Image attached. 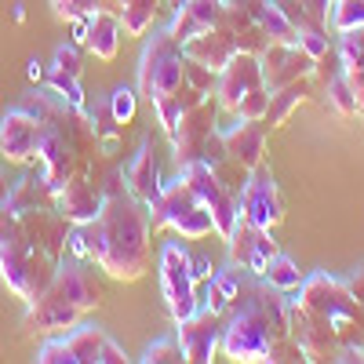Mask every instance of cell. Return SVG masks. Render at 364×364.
<instances>
[{"instance_id": "obj_1", "label": "cell", "mask_w": 364, "mask_h": 364, "mask_svg": "<svg viewBox=\"0 0 364 364\" xmlns=\"http://www.w3.org/2000/svg\"><path fill=\"white\" fill-rule=\"evenodd\" d=\"M70 223L55 204H8L0 208V277L22 299L33 302L58 273L66 255Z\"/></svg>"}, {"instance_id": "obj_2", "label": "cell", "mask_w": 364, "mask_h": 364, "mask_svg": "<svg viewBox=\"0 0 364 364\" xmlns=\"http://www.w3.org/2000/svg\"><path fill=\"white\" fill-rule=\"evenodd\" d=\"M87 255L113 281H139L149 269V208L128 190H113L102 200V211L84 226Z\"/></svg>"}, {"instance_id": "obj_3", "label": "cell", "mask_w": 364, "mask_h": 364, "mask_svg": "<svg viewBox=\"0 0 364 364\" xmlns=\"http://www.w3.org/2000/svg\"><path fill=\"white\" fill-rule=\"evenodd\" d=\"M233 314L223 324V353L230 360H269V350L288 331V306L269 295V288H245L233 302Z\"/></svg>"}, {"instance_id": "obj_4", "label": "cell", "mask_w": 364, "mask_h": 364, "mask_svg": "<svg viewBox=\"0 0 364 364\" xmlns=\"http://www.w3.org/2000/svg\"><path fill=\"white\" fill-rule=\"evenodd\" d=\"M178 87H186V55H182V44L168 29H157L146 41L142 58H139V95L149 99V106H154L175 95Z\"/></svg>"}, {"instance_id": "obj_5", "label": "cell", "mask_w": 364, "mask_h": 364, "mask_svg": "<svg viewBox=\"0 0 364 364\" xmlns=\"http://www.w3.org/2000/svg\"><path fill=\"white\" fill-rule=\"evenodd\" d=\"M149 226H154V233L157 230H175L186 240H200V237H208L211 230H215L208 208L193 197V190L182 178L171 182V186H164L161 197L149 204Z\"/></svg>"}, {"instance_id": "obj_6", "label": "cell", "mask_w": 364, "mask_h": 364, "mask_svg": "<svg viewBox=\"0 0 364 364\" xmlns=\"http://www.w3.org/2000/svg\"><path fill=\"white\" fill-rule=\"evenodd\" d=\"M295 299H299L306 310L321 314V317L331 324V331H336L339 339H346L350 328H364V324H360V302L350 295L346 281H339V277H328V273L302 277Z\"/></svg>"}, {"instance_id": "obj_7", "label": "cell", "mask_w": 364, "mask_h": 364, "mask_svg": "<svg viewBox=\"0 0 364 364\" xmlns=\"http://www.w3.org/2000/svg\"><path fill=\"white\" fill-rule=\"evenodd\" d=\"M161 291L175 324L200 310V288L193 281V255L178 240H168L161 252Z\"/></svg>"}, {"instance_id": "obj_8", "label": "cell", "mask_w": 364, "mask_h": 364, "mask_svg": "<svg viewBox=\"0 0 364 364\" xmlns=\"http://www.w3.org/2000/svg\"><path fill=\"white\" fill-rule=\"evenodd\" d=\"M44 120L37 106L18 99L4 117H0V157L8 164H37V146H41Z\"/></svg>"}, {"instance_id": "obj_9", "label": "cell", "mask_w": 364, "mask_h": 364, "mask_svg": "<svg viewBox=\"0 0 364 364\" xmlns=\"http://www.w3.org/2000/svg\"><path fill=\"white\" fill-rule=\"evenodd\" d=\"M182 182L193 190V197L208 208V215L211 223H215V233L226 240L237 226V215H240V208H237V197L223 186V182L215 178V171L208 168V161H193L182 168Z\"/></svg>"}, {"instance_id": "obj_10", "label": "cell", "mask_w": 364, "mask_h": 364, "mask_svg": "<svg viewBox=\"0 0 364 364\" xmlns=\"http://www.w3.org/2000/svg\"><path fill=\"white\" fill-rule=\"evenodd\" d=\"M215 117H219V99L208 95V99H200L193 109H186L175 120V128L168 132V139H171V154H175L178 171L186 164H193V161H200L208 135L215 132Z\"/></svg>"}, {"instance_id": "obj_11", "label": "cell", "mask_w": 364, "mask_h": 364, "mask_svg": "<svg viewBox=\"0 0 364 364\" xmlns=\"http://www.w3.org/2000/svg\"><path fill=\"white\" fill-rule=\"evenodd\" d=\"M237 208H240V219H248L252 226H262V230H273L284 219V197L266 164L248 171V182L237 197Z\"/></svg>"}, {"instance_id": "obj_12", "label": "cell", "mask_w": 364, "mask_h": 364, "mask_svg": "<svg viewBox=\"0 0 364 364\" xmlns=\"http://www.w3.org/2000/svg\"><path fill=\"white\" fill-rule=\"evenodd\" d=\"M102 200H106L102 182H95L87 171L70 175L63 186L55 190V208H58V215H63L70 226H87L102 211Z\"/></svg>"}, {"instance_id": "obj_13", "label": "cell", "mask_w": 364, "mask_h": 364, "mask_svg": "<svg viewBox=\"0 0 364 364\" xmlns=\"http://www.w3.org/2000/svg\"><path fill=\"white\" fill-rule=\"evenodd\" d=\"M314 63L317 58L310 51H302L299 44H266L259 51V66H262V84L266 91H277L284 84H295V80H306L314 77Z\"/></svg>"}, {"instance_id": "obj_14", "label": "cell", "mask_w": 364, "mask_h": 364, "mask_svg": "<svg viewBox=\"0 0 364 364\" xmlns=\"http://www.w3.org/2000/svg\"><path fill=\"white\" fill-rule=\"evenodd\" d=\"M266 87L262 84V66H259V55L252 51H237L230 63L219 70V84H215V99H219V109L226 113H237V106L245 102L252 91Z\"/></svg>"}, {"instance_id": "obj_15", "label": "cell", "mask_w": 364, "mask_h": 364, "mask_svg": "<svg viewBox=\"0 0 364 364\" xmlns=\"http://www.w3.org/2000/svg\"><path fill=\"white\" fill-rule=\"evenodd\" d=\"M223 324H226L223 314H211V310H204V306H200L193 317L178 321L175 336H178L182 353H186L190 364H208V360H215V353L223 350Z\"/></svg>"}, {"instance_id": "obj_16", "label": "cell", "mask_w": 364, "mask_h": 364, "mask_svg": "<svg viewBox=\"0 0 364 364\" xmlns=\"http://www.w3.org/2000/svg\"><path fill=\"white\" fill-rule=\"evenodd\" d=\"M226 248H230V262L240 266V269H252L255 277H262L269 259L277 255V240L269 237V230L262 226H252L248 219L237 215V226L233 233L226 237Z\"/></svg>"}, {"instance_id": "obj_17", "label": "cell", "mask_w": 364, "mask_h": 364, "mask_svg": "<svg viewBox=\"0 0 364 364\" xmlns=\"http://www.w3.org/2000/svg\"><path fill=\"white\" fill-rule=\"evenodd\" d=\"M58 339L66 343L73 364H124L128 360V353L95 324H73V331H63Z\"/></svg>"}, {"instance_id": "obj_18", "label": "cell", "mask_w": 364, "mask_h": 364, "mask_svg": "<svg viewBox=\"0 0 364 364\" xmlns=\"http://www.w3.org/2000/svg\"><path fill=\"white\" fill-rule=\"evenodd\" d=\"M124 186H128V193L135 197V200H142L146 208L154 204L157 197H161V168H157V149H154V139H142L139 142V149H135V157L128 161V168H124Z\"/></svg>"}, {"instance_id": "obj_19", "label": "cell", "mask_w": 364, "mask_h": 364, "mask_svg": "<svg viewBox=\"0 0 364 364\" xmlns=\"http://www.w3.org/2000/svg\"><path fill=\"white\" fill-rule=\"evenodd\" d=\"M223 142H226V154L252 171L262 164V154H266V124L262 120H240L237 117V124L223 128Z\"/></svg>"}, {"instance_id": "obj_20", "label": "cell", "mask_w": 364, "mask_h": 364, "mask_svg": "<svg viewBox=\"0 0 364 364\" xmlns=\"http://www.w3.org/2000/svg\"><path fill=\"white\" fill-rule=\"evenodd\" d=\"M182 55L219 73L230 58L237 55V44H233V37L226 33V29L211 26V29H204V33H197V37H190L186 44H182Z\"/></svg>"}, {"instance_id": "obj_21", "label": "cell", "mask_w": 364, "mask_h": 364, "mask_svg": "<svg viewBox=\"0 0 364 364\" xmlns=\"http://www.w3.org/2000/svg\"><path fill=\"white\" fill-rule=\"evenodd\" d=\"M120 37H124V29H120V15L117 11H91L87 18V51L102 58V63H113L117 51H120Z\"/></svg>"}, {"instance_id": "obj_22", "label": "cell", "mask_w": 364, "mask_h": 364, "mask_svg": "<svg viewBox=\"0 0 364 364\" xmlns=\"http://www.w3.org/2000/svg\"><path fill=\"white\" fill-rule=\"evenodd\" d=\"M339 63H343L346 84L353 87V95H357V106L364 109V26H360V29H350V33H343Z\"/></svg>"}, {"instance_id": "obj_23", "label": "cell", "mask_w": 364, "mask_h": 364, "mask_svg": "<svg viewBox=\"0 0 364 364\" xmlns=\"http://www.w3.org/2000/svg\"><path fill=\"white\" fill-rule=\"evenodd\" d=\"M237 295H240V277H237V273H230V269H219L215 277L204 284V291H200V306L211 310V314H223V317H226V314L233 310Z\"/></svg>"}, {"instance_id": "obj_24", "label": "cell", "mask_w": 364, "mask_h": 364, "mask_svg": "<svg viewBox=\"0 0 364 364\" xmlns=\"http://www.w3.org/2000/svg\"><path fill=\"white\" fill-rule=\"evenodd\" d=\"M161 8V0H117V15H120V29L128 37H142L149 26H154V15Z\"/></svg>"}, {"instance_id": "obj_25", "label": "cell", "mask_w": 364, "mask_h": 364, "mask_svg": "<svg viewBox=\"0 0 364 364\" xmlns=\"http://www.w3.org/2000/svg\"><path fill=\"white\" fill-rule=\"evenodd\" d=\"M200 99H208L204 91H197L193 84H186V87H178L175 95H168V99H161V102H154V113H157V120H161V128L164 132H171L175 128V120L186 113V109H193Z\"/></svg>"}, {"instance_id": "obj_26", "label": "cell", "mask_w": 364, "mask_h": 364, "mask_svg": "<svg viewBox=\"0 0 364 364\" xmlns=\"http://www.w3.org/2000/svg\"><path fill=\"white\" fill-rule=\"evenodd\" d=\"M306 99V80H295V84H284L277 91H269V109H266V120L273 128H281L284 120L291 117V109Z\"/></svg>"}, {"instance_id": "obj_27", "label": "cell", "mask_w": 364, "mask_h": 364, "mask_svg": "<svg viewBox=\"0 0 364 364\" xmlns=\"http://www.w3.org/2000/svg\"><path fill=\"white\" fill-rule=\"evenodd\" d=\"M262 281L273 288V291H299V284H302V269H299V262L295 259H288V255H273L269 259V266H266V273H262Z\"/></svg>"}, {"instance_id": "obj_28", "label": "cell", "mask_w": 364, "mask_h": 364, "mask_svg": "<svg viewBox=\"0 0 364 364\" xmlns=\"http://www.w3.org/2000/svg\"><path fill=\"white\" fill-rule=\"evenodd\" d=\"M44 84H48V91H55V95L63 99V102H70L73 109H87L84 87H80V77H70V73H55V70H48Z\"/></svg>"}, {"instance_id": "obj_29", "label": "cell", "mask_w": 364, "mask_h": 364, "mask_svg": "<svg viewBox=\"0 0 364 364\" xmlns=\"http://www.w3.org/2000/svg\"><path fill=\"white\" fill-rule=\"evenodd\" d=\"M328 18L339 33H350V29L364 26V0H331L328 4Z\"/></svg>"}, {"instance_id": "obj_30", "label": "cell", "mask_w": 364, "mask_h": 364, "mask_svg": "<svg viewBox=\"0 0 364 364\" xmlns=\"http://www.w3.org/2000/svg\"><path fill=\"white\" fill-rule=\"evenodd\" d=\"M139 360H142V364H178V360H186V353H182L178 336H164V339H157V343H149Z\"/></svg>"}, {"instance_id": "obj_31", "label": "cell", "mask_w": 364, "mask_h": 364, "mask_svg": "<svg viewBox=\"0 0 364 364\" xmlns=\"http://www.w3.org/2000/svg\"><path fill=\"white\" fill-rule=\"evenodd\" d=\"M106 99H109V109H113V117L120 120V124H132V120H135V109H139V91L128 87V84H120V87L109 91Z\"/></svg>"}, {"instance_id": "obj_32", "label": "cell", "mask_w": 364, "mask_h": 364, "mask_svg": "<svg viewBox=\"0 0 364 364\" xmlns=\"http://www.w3.org/2000/svg\"><path fill=\"white\" fill-rule=\"evenodd\" d=\"M328 102L336 106L343 117H353V113L360 109V106H357V95H353V87L346 84V77H343V73L328 80Z\"/></svg>"}, {"instance_id": "obj_33", "label": "cell", "mask_w": 364, "mask_h": 364, "mask_svg": "<svg viewBox=\"0 0 364 364\" xmlns=\"http://www.w3.org/2000/svg\"><path fill=\"white\" fill-rule=\"evenodd\" d=\"M51 70H55V73L80 77V51H77V44H73V41L55 48V55H51Z\"/></svg>"}, {"instance_id": "obj_34", "label": "cell", "mask_w": 364, "mask_h": 364, "mask_svg": "<svg viewBox=\"0 0 364 364\" xmlns=\"http://www.w3.org/2000/svg\"><path fill=\"white\" fill-rule=\"evenodd\" d=\"M186 84H193L197 91H204V95H215L219 73L208 70V66H200V63H193V58H186Z\"/></svg>"}, {"instance_id": "obj_35", "label": "cell", "mask_w": 364, "mask_h": 364, "mask_svg": "<svg viewBox=\"0 0 364 364\" xmlns=\"http://www.w3.org/2000/svg\"><path fill=\"white\" fill-rule=\"evenodd\" d=\"M211 277H215V266H211V259H208V255H193V281H197V288L208 284Z\"/></svg>"}, {"instance_id": "obj_36", "label": "cell", "mask_w": 364, "mask_h": 364, "mask_svg": "<svg viewBox=\"0 0 364 364\" xmlns=\"http://www.w3.org/2000/svg\"><path fill=\"white\" fill-rule=\"evenodd\" d=\"M331 360H360V364H364V346H360V343H343Z\"/></svg>"}, {"instance_id": "obj_37", "label": "cell", "mask_w": 364, "mask_h": 364, "mask_svg": "<svg viewBox=\"0 0 364 364\" xmlns=\"http://www.w3.org/2000/svg\"><path fill=\"white\" fill-rule=\"evenodd\" d=\"M26 73H29V80H33V84H41V80L48 77V70H44L41 58H29V63H26Z\"/></svg>"}, {"instance_id": "obj_38", "label": "cell", "mask_w": 364, "mask_h": 364, "mask_svg": "<svg viewBox=\"0 0 364 364\" xmlns=\"http://www.w3.org/2000/svg\"><path fill=\"white\" fill-rule=\"evenodd\" d=\"M87 18H91V15L73 18V44H87Z\"/></svg>"}, {"instance_id": "obj_39", "label": "cell", "mask_w": 364, "mask_h": 364, "mask_svg": "<svg viewBox=\"0 0 364 364\" xmlns=\"http://www.w3.org/2000/svg\"><path fill=\"white\" fill-rule=\"evenodd\" d=\"M346 288H350V295H353L357 302H364V269H360V273H353V277L346 281Z\"/></svg>"}, {"instance_id": "obj_40", "label": "cell", "mask_w": 364, "mask_h": 364, "mask_svg": "<svg viewBox=\"0 0 364 364\" xmlns=\"http://www.w3.org/2000/svg\"><path fill=\"white\" fill-rule=\"evenodd\" d=\"M8 190H11V178H8L4 168H0V208H4V200H8Z\"/></svg>"}, {"instance_id": "obj_41", "label": "cell", "mask_w": 364, "mask_h": 364, "mask_svg": "<svg viewBox=\"0 0 364 364\" xmlns=\"http://www.w3.org/2000/svg\"><path fill=\"white\" fill-rule=\"evenodd\" d=\"M11 15H15V22H22V18H26V4H15V11H11Z\"/></svg>"}, {"instance_id": "obj_42", "label": "cell", "mask_w": 364, "mask_h": 364, "mask_svg": "<svg viewBox=\"0 0 364 364\" xmlns=\"http://www.w3.org/2000/svg\"><path fill=\"white\" fill-rule=\"evenodd\" d=\"M168 4H171V8H178V4H182V0H168Z\"/></svg>"}]
</instances>
